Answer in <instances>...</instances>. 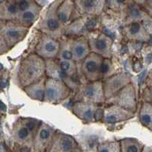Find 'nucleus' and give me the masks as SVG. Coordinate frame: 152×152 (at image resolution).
I'll use <instances>...</instances> for the list:
<instances>
[{"label": "nucleus", "mask_w": 152, "mask_h": 152, "mask_svg": "<svg viewBox=\"0 0 152 152\" xmlns=\"http://www.w3.org/2000/svg\"><path fill=\"white\" fill-rule=\"evenodd\" d=\"M62 1L54 0L42 15L38 22V29L54 38L60 37L65 31L62 29L63 24L60 22L57 15V9Z\"/></svg>", "instance_id": "1"}, {"label": "nucleus", "mask_w": 152, "mask_h": 152, "mask_svg": "<svg viewBox=\"0 0 152 152\" xmlns=\"http://www.w3.org/2000/svg\"><path fill=\"white\" fill-rule=\"evenodd\" d=\"M46 75V60L37 54L31 55L23 62L21 78L24 87L34 83Z\"/></svg>", "instance_id": "2"}, {"label": "nucleus", "mask_w": 152, "mask_h": 152, "mask_svg": "<svg viewBox=\"0 0 152 152\" xmlns=\"http://www.w3.org/2000/svg\"><path fill=\"white\" fill-rule=\"evenodd\" d=\"M74 100L92 103L97 105L105 104L103 80L87 81V83L81 85L75 96Z\"/></svg>", "instance_id": "3"}, {"label": "nucleus", "mask_w": 152, "mask_h": 152, "mask_svg": "<svg viewBox=\"0 0 152 152\" xmlns=\"http://www.w3.org/2000/svg\"><path fill=\"white\" fill-rule=\"evenodd\" d=\"M72 91L63 80L47 77L43 101L52 104H59L70 96Z\"/></svg>", "instance_id": "4"}, {"label": "nucleus", "mask_w": 152, "mask_h": 152, "mask_svg": "<svg viewBox=\"0 0 152 152\" xmlns=\"http://www.w3.org/2000/svg\"><path fill=\"white\" fill-rule=\"evenodd\" d=\"M105 104H116L128 110L135 113L138 107V100L134 85L129 83L125 86L113 97L106 100Z\"/></svg>", "instance_id": "5"}, {"label": "nucleus", "mask_w": 152, "mask_h": 152, "mask_svg": "<svg viewBox=\"0 0 152 152\" xmlns=\"http://www.w3.org/2000/svg\"><path fill=\"white\" fill-rule=\"evenodd\" d=\"M104 59V57L101 56L91 52L81 62V72L87 81H94L103 80L101 65Z\"/></svg>", "instance_id": "6"}, {"label": "nucleus", "mask_w": 152, "mask_h": 152, "mask_svg": "<svg viewBox=\"0 0 152 152\" xmlns=\"http://www.w3.org/2000/svg\"><path fill=\"white\" fill-rule=\"evenodd\" d=\"M131 75L125 72L113 74L112 75L103 79V86L106 100L110 98L125 86L131 83Z\"/></svg>", "instance_id": "7"}, {"label": "nucleus", "mask_w": 152, "mask_h": 152, "mask_svg": "<svg viewBox=\"0 0 152 152\" xmlns=\"http://www.w3.org/2000/svg\"><path fill=\"white\" fill-rule=\"evenodd\" d=\"M60 48V43L56 38L44 34L38 40L35 52L46 60L55 59L59 54Z\"/></svg>", "instance_id": "8"}, {"label": "nucleus", "mask_w": 152, "mask_h": 152, "mask_svg": "<svg viewBox=\"0 0 152 152\" xmlns=\"http://www.w3.org/2000/svg\"><path fill=\"white\" fill-rule=\"evenodd\" d=\"M80 151L81 149L74 138L59 131H56L48 151L75 152Z\"/></svg>", "instance_id": "9"}, {"label": "nucleus", "mask_w": 152, "mask_h": 152, "mask_svg": "<svg viewBox=\"0 0 152 152\" xmlns=\"http://www.w3.org/2000/svg\"><path fill=\"white\" fill-rule=\"evenodd\" d=\"M135 113L116 104H108L103 110L102 122L107 124H116L132 119Z\"/></svg>", "instance_id": "10"}, {"label": "nucleus", "mask_w": 152, "mask_h": 152, "mask_svg": "<svg viewBox=\"0 0 152 152\" xmlns=\"http://www.w3.org/2000/svg\"><path fill=\"white\" fill-rule=\"evenodd\" d=\"M123 34L128 40L138 43H148L151 37L148 27L143 22H132L126 24Z\"/></svg>", "instance_id": "11"}, {"label": "nucleus", "mask_w": 152, "mask_h": 152, "mask_svg": "<svg viewBox=\"0 0 152 152\" xmlns=\"http://www.w3.org/2000/svg\"><path fill=\"white\" fill-rule=\"evenodd\" d=\"M55 132L56 130L51 126L46 123H40L34 137L35 151L38 152L48 151Z\"/></svg>", "instance_id": "12"}, {"label": "nucleus", "mask_w": 152, "mask_h": 152, "mask_svg": "<svg viewBox=\"0 0 152 152\" xmlns=\"http://www.w3.org/2000/svg\"><path fill=\"white\" fill-rule=\"evenodd\" d=\"M88 42L91 52L104 58H111L113 40L110 37L104 33H99L89 37Z\"/></svg>", "instance_id": "13"}, {"label": "nucleus", "mask_w": 152, "mask_h": 152, "mask_svg": "<svg viewBox=\"0 0 152 152\" xmlns=\"http://www.w3.org/2000/svg\"><path fill=\"white\" fill-rule=\"evenodd\" d=\"M74 114L80 119L86 123H94L98 121V105L84 101H75L72 105Z\"/></svg>", "instance_id": "14"}, {"label": "nucleus", "mask_w": 152, "mask_h": 152, "mask_svg": "<svg viewBox=\"0 0 152 152\" xmlns=\"http://www.w3.org/2000/svg\"><path fill=\"white\" fill-rule=\"evenodd\" d=\"M75 9L80 15L97 16L104 11L107 0H73Z\"/></svg>", "instance_id": "15"}, {"label": "nucleus", "mask_w": 152, "mask_h": 152, "mask_svg": "<svg viewBox=\"0 0 152 152\" xmlns=\"http://www.w3.org/2000/svg\"><path fill=\"white\" fill-rule=\"evenodd\" d=\"M71 49L72 60L76 62H82L91 52L89 46L88 38L83 36L75 38L72 41Z\"/></svg>", "instance_id": "16"}, {"label": "nucleus", "mask_w": 152, "mask_h": 152, "mask_svg": "<svg viewBox=\"0 0 152 152\" xmlns=\"http://www.w3.org/2000/svg\"><path fill=\"white\" fill-rule=\"evenodd\" d=\"M46 75L38 80L34 83L28 85L25 88V91L27 92L29 97L34 100L43 101L44 99V90H45V81Z\"/></svg>", "instance_id": "17"}, {"label": "nucleus", "mask_w": 152, "mask_h": 152, "mask_svg": "<svg viewBox=\"0 0 152 152\" xmlns=\"http://www.w3.org/2000/svg\"><path fill=\"white\" fill-rule=\"evenodd\" d=\"M75 10V9L73 0H62L57 9V15L60 22L62 24L69 22Z\"/></svg>", "instance_id": "18"}, {"label": "nucleus", "mask_w": 152, "mask_h": 152, "mask_svg": "<svg viewBox=\"0 0 152 152\" xmlns=\"http://www.w3.org/2000/svg\"><path fill=\"white\" fill-rule=\"evenodd\" d=\"M139 121L142 126L152 131V104L144 101L141 105L139 113Z\"/></svg>", "instance_id": "19"}, {"label": "nucleus", "mask_w": 152, "mask_h": 152, "mask_svg": "<svg viewBox=\"0 0 152 152\" xmlns=\"http://www.w3.org/2000/svg\"><path fill=\"white\" fill-rule=\"evenodd\" d=\"M121 152H142L144 145L138 139L127 138L119 141Z\"/></svg>", "instance_id": "20"}, {"label": "nucleus", "mask_w": 152, "mask_h": 152, "mask_svg": "<svg viewBox=\"0 0 152 152\" xmlns=\"http://www.w3.org/2000/svg\"><path fill=\"white\" fill-rule=\"evenodd\" d=\"M59 67L61 70L63 72L67 78H72L77 75V66L76 62L72 59L68 60V59H62L59 62Z\"/></svg>", "instance_id": "21"}, {"label": "nucleus", "mask_w": 152, "mask_h": 152, "mask_svg": "<svg viewBox=\"0 0 152 152\" xmlns=\"http://www.w3.org/2000/svg\"><path fill=\"white\" fill-rule=\"evenodd\" d=\"M133 0H107V5L110 9L114 12L126 11Z\"/></svg>", "instance_id": "22"}, {"label": "nucleus", "mask_w": 152, "mask_h": 152, "mask_svg": "<svg viewBox=\"0 0 152 152\" xmlns=\"http://www.w3.org/2000/svg\"><path fill=\"white\" fill-rule=\"evenodd\" d=\"M97 148V151L100 152H121L119 142H107L100 144Z\"/></svg>", "instance_id": "23"}, {"label": "nucleus", "mask_w": 152, "mask_h": 152, "mask_svg": "<svg viewBox=\"0 0 152 152\" xmlns=\"http://www.w3.org/2000/svg\"><path fill=\"white\" fill-rule=\"evenodd\" d=\"M35 133L36 132H34L30 129L29 127L27 126L25 122H24V126L20 127L18 129V130L17 135L19 139L21 141H27L30 140V139L34 140V137Z\"/></svg>", "instance_id": "24"}, {"label": "nucleus", "mask_w": 152, "mask_h": 152, "mask_svg": "<svg viewBox=\"0 0 152 152\" xmlns=\"http://www.w3.org/2000/svg\"><path fill=\"white\" fill-rule=\"evenodd\" d=\"M114 69L110 58H104L101 65V74L103 79L112 75Z\"/></svg>", "instance_id": "25"}, {"label": "nucleus", "mask_w": 152, "mask_h": 152, "mask_svg": "<svg viewBox=\"0 0 152 152\" xmlns=\"http://www.w3.org/2000/svg\"><path fill=\"white\" fill-rule=\"evenodd\" d=\"M6 36L11 39H20L22 36V31L17 28H10L6 31Z\"/></svg>", "instance_id": "26"}, {"label": "nucleus", "mask_w": 152, "mask_h": 152, "mask_svg": "<svg viewBox=\"0 0 152 152\" xmlns=\"http://www.w3.org/2000/svg\"><path fill=\"white\" fill-rule=\"evenodd\" d=\"M144 101H147L152 104V90L149 88L146 87L143 93Z\"/></svg>", "instance_id": "27"}, {"label": "nucleus", "mask_w": 152, "mask_h": 152, "mask_svg": "<svg viewBox=\"0 0 152 152\" xmlns=\"http://www.w3.org/2000/svg\"><path fill=\"white\" fill-rule=\"evenodd\" d=\"M145 84H146V87L152 90V69H151L148 72L146 78H145Z\"/></svg>", "instance_id": "28"}, {"label": "nucleus", "mask_w": 152, "mask_h": 152, "mask_svg": "<svg viewBox=\"0 0 152 152\" xmlns=\"http://www.w3.org/2000/svg\"><path fill=\"white\" fill-rule=\"evenodd\" d=\"M143 8L152 18V0H147V2L143 5Z\"/></svg>", "instance_id": "29"}, {"label": "nucleus", "mask_w": 152, "mask_h": 152, "mask_svg": "<svg viewBox=\"0 0 152 152\" xmlns=\"http://www.w3.org/2000/svg\"><path fill=\"white\" fill-rule=\"evenodd\" d=\"M8 11H9V12L12 13V14H15V13L17 12L18 7L15 5H10L9 7H8Z\"/></svg>", "instance_id": "30"}, {"label": "nucleus", "mask_w": 152, "mask_h": 152, "mask_svg": "<svg viewBox=\"0 0 152 152\" xmlns=\"http://www.w3.org/2000/svg\"><path fill=\"white\" fill-rule=\"evenodd\" d=\"M133 1L136 4H138L139 5H142V6H143L145 2H147V0H133Z\"/></svg>", "instance_id": "31"}]
</instances>
